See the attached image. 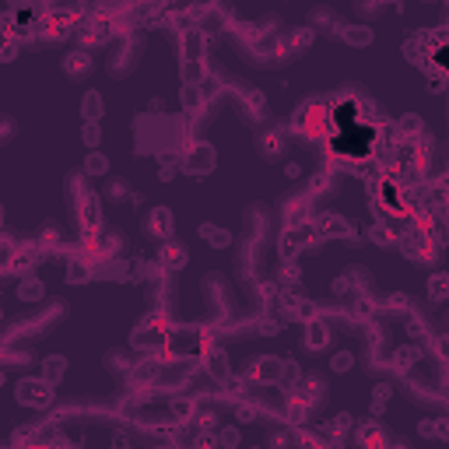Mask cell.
<instances>
[{
    "instance_id": "2",
    "label": "cell",
    "mask_w": 449,
    "mask_h": 449,
    "mask_svg": "<svg viewBox=\"0 0 449 449\" xmlns=\"http://www.w3.org/2000/svg\"><path fill=\"white\" fill-rule=\"evenodd\" d=\"M81 109H88V112H84L88 119H98V116H102V98H98V95H88V98L81 102Z\"/></svg>"
},
{
    "instance_id": "8",
    "label": "cell",
    "mask_w": 449,
    "mask_h": 449,
    "mask_svg": "<svg viewBox=\"0 0 449 449\" xmlns=\"http://www.w3.org/2000/svg\"><path fill=\"white\" fill-rule=\"evenodd\" d=\"M81 277H88V270L81 267V260H74L70 263V281H81Z\"/></svg>"
},
{
    "instance_id": "4",
    "label": "cell",
    "mask_w": 449,
    "mask_h": 449,
    "mask_svg": "<svg viewBox=\"0 0 449 449\" xmlns=\"http://www.w3.org/2000/svg\"><path fill=\"white\" fill-rule=\"evenodd\" d=\"M372 39V32L369 28H355V32H348V42H355V46H362V42H369Z\"/></svg>"
},
{
    "instance_id": "3",
    "label": "cell",
    "mask_w": 449,
    "mask_h": 449,
    "mask_svg": "<svg viewBox=\"0 0 449 449\" xmlns=\"http://www.w3.org/2000/svg\"><path fill=\"white\" fill-rule=\"evenodd\" d=\"M151 228H155L158 235H165V232H172V218H169L165 211H155V218H151Z\"/></svg>"
},
{
    "instance_id": "7",
    "label": "cell",
    "mask_w": 449,
    "mask_h": 449,
    "mask_svg": "<svg viewBox=\"0 0 449 449\" xmlns=\"http://www.w3.org/2000/svg\"><path fill=\"white\" fill-rule=\"evenodd\" d=\"M88 172H91V176H98V172H105V158H98V155H95V158L88 162Z\"/></svg>"
},
{
    "instance_id": "5",
    "label": "cell",
    "mask_w": 449,
    "mask_h": 449,
    "mask_svg": "<svg viewBox=\"0 0 449 449\" xmlns=\"http://www.w3.org/2000/svg\"><path fill=\"white\" fill-rule=\"evenodd\" d=\"M81 137H84V144H88V147H95V144H98V126H95V123H88Z\"/></svg>"
},
{
    "instance_id": "1",
    "label": "cell",
    "mask_w": 449,
    "mask_h": 449,
    "mask_svg": "<svg viewBox=\"0 0 449 449\" xmlns=\"http://www.w3.org/2000/svg\"><path fill=\"white\" fill-rule=\"evenodd\" d=\"M428 295H432V302H442L446 298V274H435L428 281Z\"/></svg>"
},
{
    "instance_id": "6",
    "label": "cell",
    "mask_w": 449,
    "mask_h": 449,
    "mask_svg": "<svg viewBox=\"0 0 449 449\" xmlns=\"http://www.w3.org/2000/svg\"><path fill=\"white\" fill-rule=\"evenodd\" d=\"M330 365H334V372H344V369L351 365V355H334V362H330Z\"/></svg>"
}]
</instances>
